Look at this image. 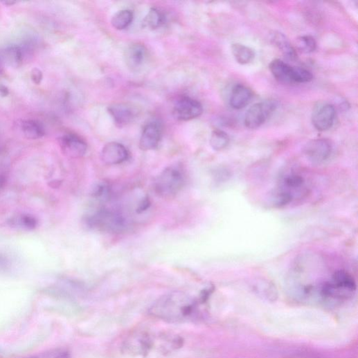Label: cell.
<instances>
[{
  "mask_svg": "<svg viewBox=\"0 0 358 358\" xmlns=\"http://www.w3.org/2000/svg\"><path fill=\"white\" fill-rule=\"evenodd\" d=\"M8 226L17 231H32L38 226V220L33 215L21 213L13 215L8 220Z\"/></svg>",
  "mask_w": 358,
  "mask_h": 358,
  "instance_id": "ac0fdd59",
  "label": "cell"
},
{
  "mask_svg": "<svg viewBox=\"0 0 358 358\" xmlns=\"http://www.w3.org/2000/svg\"><path fill=\"white\" fill-rule=\"evenodd\" d=\"M253 98L251 90L243 84L235 85L230 98L231 106L235 109H242L247 107Z\"/></svg>",
  "mask_w": 358,
  "mask_h": 358,
  "instance_id": "d6986e66",
  "label": "cell"
},
{
  "mask_svg": "<svg viewBox=\"0 0 358 358\" xmlns=\"http://www.w3.org/2000/svg\"><path fill=\"white\" fill-rule=\"evenodd\" d=\"M21 129L25 136L29 139H38L45 135L44 127L36 120H24Z\"/></svg>",
  "mask_w": 358,
  "mask_h": 358,
  "instance_id": "7402d4cb",
  "label": "cell"
},
{
  "mask_svg": "<svg viewBox=\"0 0 358 358\" xmlns=\"http://www.w3.org/2000/svg\"><path fill=\"white\" fill-rule=\"evenodd\" d=\"M31 80L37 85H39L43 79L42 71L37 68H35L31 71Z\"/></svg>",
  "mask_w": 358,
  "mask_h": 358,
  "instance_id": "f546056e",
  "label": "cell"
},
{
  "mask_svg": "<svg viewBox=\"0 0 358 358\" xmlns=\"http://www.w3.org/2000/svg\"><path fill=\"white\" fill-rule=\"evenodd\" d=\"M84 222L89 229L102 233L120 234L127 229V221L121 213L107 208L89 215Z\"/></svg>",
  "mask_w": 358,
  "mask_h": 358,
  "instance_id": "7a4b0ae2",
  "label": "cell"
},
{
  "mask_svg": "<svg viewBox=\"0 0 358 358\" xmlns=\"http://www.w3.org/2000/svg\"><path fill=\"white\" fill-rule=\"evenodd\" d=\"M124 55L126 65L132 71H137L145 64L148 51L144 44L133 43L127 47Z\"/></svg>",
  "mask_w": 358,
  "mask_h": 358,
  "instance_id": "5bb4252c",
  "label": "cell"
},
{
  "mask_svg": "<svg viewBox=\"0 0 358 358\" xmlns=\"http://www.w3.org/2000/svg\"><path fill=\"white\" fill-rule=\"evenodd\" d=\"M108 112L118 127H123L130 124L136 116L134 109L125 103H116L109 106Z\"/></svg>",
  "mask_w": 358,
  "mask_h": 358,
  "instance_id": "2e32d148",
  "label": "cell"
},
{
  "mask_svg": "<svg viewBox=\"0 0 358 358\" xmlns=\"http://www.w3.org/2000/svg\"><path fill=\"white\" fill-rule=\"evenodd\" d=\"M129 152L124 145L118 142H109L101 152V160L107 165H116L126 161Z\"/></svg>",
  "mask_w": 358,
  "mask_h": 358,
  "instance_id": "4fadbf2b",
  "label": "cell"
},
{
  "mask_svg": "<svg viewBox=\"0 0 358 358\" xmlns=\"http://www.w3.org/2000/svg\"><path fill=\"white\" fill-rule=\"evenodd\" d=\"M134 19V14L131 10H123L116 12L112 17L111 24L114 28L123 30L128 28Z\"/></svg>",
  "mask_w": 358,
  "mask_h": 358,
  "instance_id": "d4e9b609",
  "label": "cell"
},
{
  "mask_svg": "<svg viewBox=\"0 0 358 358\" xmlns=\"http://www.w3.org/2000/svg\"><path fill=\"white\" fill-rule=\"evenodd\" d=\"M8 94L9 90L5 86L0 85V95L6 97L8 96Z\"/></svg>",
  "mask_w": 358,
  "mask_h": 358,
  "instance_id": "4dcf8cb0",
  "label": "cell"
},
{
  "mask_svg": "<svg viewBox=\"0 0 358 358\" xmlns=\"http://www.w3.org/2000/svg\"><path fill=\"white\" fill-rule=\"evenodd\" d=\"M203 113L202 104L188 96H181L174 102L172 109L174 117L181 121H188L198 118Z\"/></svg>",
  "mask_w": 358,
  "mask_h": 358,
  "instance_id": "52a82bcc",
  "label": "cell"
},
{
  "mask_svg": "<svg viewBox=\"0 0 358 358\" xmlns=\"http://www.w3.org/2000/svg\"><path fill=\"white\" fill-rule=\"evenodd\" d=\"M336 110L332 104L318 102L314 107L312 121L314 127L319 131L330 129L334 124Z\"/></svg>",
  "mask_w": 358,
  "mask_h": 358,
  "instance_id": "30bf717a",
  "label": "cell"
},
{
  "mask_svg": "<svg viewBox=\"0 0 358 358\" xmlns=\"http://www.w3.org/2000/svg\"><path fill=\"white\" fill-rule=\"evenodd\" d=\"M156 344L155 338L147 332L139 331L129 335L123 342V350L129 355H145Z\"/></svg>",
  "mask_w": 358,
  "mask_h": 358,
  "instance_id": "8992f818",
  "label": "cell"
},
{
  "mask_svg": "<svg viewBox=\"0 0 358 358\" xmlns=\"http://www.w3.org/2000/svg\"><path fill=\"white\" fill-rule=\"evenodd\" d=\"M229 143L230 137L224 131L215 129L212 132L210 137V145L213 150L223 151L229 146Z\"/></svg>",
  "mask_w": 358,
  "mask_h": 358,
  "instance_id": "cb8c5ba5",
  "label": "cell"
},
{
  "mask_svg": "<svg viewBox=\"0 0 358 358\" xmlns=\"http://www.w3.org/2000/svg\"><path fill=\"white\" fill-rule=\"evenodd\" d=\"M59 145L62 153L71 159H80L87 152V142L80 136L67 133L59 138Z\"/></svg>",
  "mask_w": 358,
  "mask_h": 358,
  "instance_id": "9c48e42d",
  "label": "cell"
},
{
  "mask_svg": "<svg viewBox=\"0 0 358 358\" xmlns=\"http://www.w3.org/2000/svg\"><path fill=\"white\" fill-rule=\"evenodd\" d=\"M28 45L20 46L18 44L6 45L0 48V65L11 67H18L22 64Z\"/></svg>",
  "mask_w": 358,
  "mask_h": 358,
  "instance_id": "7c38bea8",
  "label": "cell"
},
{
  "mask_svg": "<svg viewBox=\"0 0 358 358\" xmlns=\"http://www.w3.org/2000/svg\"><path fill=\"white\" fill-rule=\"evenodd\" d=\"M6 184V178L3 175L0 174V189L3 188Z\"/></svg>",
  "mask_w": 358,
  "mask_h": 358,
  "instance_id": "1f68e13d",
  "label": "cell"
},
{
  "mask_svg": "<svg viewBox=\"0 0 358 358\" xmlns=\"http://www.w3.org/2000/svg\"><path fill=\"white\" fill-rule=\"evenodd\" d=\"M271 40L286 57L292 60L297 58L295 48L289 39L283 33L276 31L273 32L271 35Z\"/></svg>",
  "mask_w": 358,
  "mask_h": 358,
  "instance_id": "ffe728a7",
  "label": "cell"
},
{
  "mask_svg": "<svg viewBox=\"0 0 358 358\" xmlns=\"http://www.w3.org/2000/svg\"><path fill=\"white\" fill-rule=\"evenodd\" d=\"M231 50L235 59L240 64H248L256 57L253 49L242 44H233Z\"/></svg>",
  "mask_w": 358,
  "mask_h": 358,
  "instance_id": "44dd1931",
  "label": "cell"
},
{
  "mask_svg": "<svg viewBox=\"0 0 358 358\" xmlns=\"http://www.w3.org/2000/svg\"><path fill=\"white\" fill-rule=\"evenodd\" d=\"M4 4H6V6H12L15 4H16L17 3L16 2H11V1H6V2H4L3 3Z\"/></svg>",
  "mask_w": 358,
  "mask_h": 358,
  "instance_id": "d6a6232c",
  "label": "cell"
},
{
  "mask_svg": "<svg viewBox=\"0 0 358 358\" xmlns=\"http://www.w3.org/2000/svg\"><path fill=\"white\" fill-rule=\"evenodd\" d=\"M297 46L302 52L310 53L316 49L317 44L313 37L305 35L298 39Z\"/></svg>",
  "mask_w": 358,
  "mask_h": 358,
  "instance_id": "4316f807",
  "label": "cell"
},
{
  "mask_svg": "<svg viewBox=\"0 0 358 358\" xmlns=\"http://www.w3.org/2000/svg\"><path fill=\"white\" fill-rule=\"evenodd\" d=\"M357 286L354 278L346 270L334 271L330 280L325 282L321 289V294L325 298L347 300L352 298Z\"/></svg>",
  "mask_w": 358,
  "mask_h": 358,
  "instance_id": "3957f363",
  "label": "cell"
},
{
  "mask_svg": "<svg viewBox=\"0 0 358 358\" xmlns=\"http://www.w3.org/2000/svg\"><path fill=\"white\" fill-rule=\"evenodd\" d=\"M109 193V186L106 183L98 184L92 190V196L96 198L105 197Z\"/></svg>",
  "mask_w": 358,
  "mask_h": 358,
  "instance_id": "f1b7e54d",
  "label": "cell"
},
{
  "mask_svg": "<svg viewBox=\"0 0 358 358\" xmlns=\"http://www.w3.org/2000/svg\"><path fill=\"white\" fill-rule=\"evenodd\" d=\"M21 358H71V352L64 348H55Z\"/></svg>",
  "mask_w": 358,
  "mask_h": 358,
  "instance_id": "484cf974",
  "label": "cell"
},
{
  "mask_svg": "<svg viewBox=\"0 0 358 358\" xmlns=\"http://www.w3.org/2000/svg\"><path fill=\"white\" fill-rule=\"evenodd\" d=\"M278 107V102L271 99L253 105L245 115V126L250 129L260 127L274 113Z\"/></svg>",
  "mask_w": 358,
  "mask_h": 358,
  "instance_id": "5b68a950",
  "label": "cell"
},
{
  "mask_svg": "<svg viewBox=\"0 0 358 358\" xmlns=\"http://www.w3.org/2000/svg\"><path fill=\"white\" fill-rule=\"evenodd\" d=\"M273 77L283 84H294L295 66L283 62L280 59L272 60L269 66Z\"/></svg>",
  "mask_w": 358,
  "mask_h": 358,
  "instance_id": "9a60e30c",
  "label": "cell"
},
{
  "mask_svg": "<svg viewBox=\"0 0 358 358\" xmlns=\"http://www.w3.org/2000/svg\"><path fill=\"white\" fill-rule=\"evenodd\" d=\"M165 21V17L162 12L156 8H152L145 19L143 20V27L154 30L161 28Z\"/></svg>",
  "mask_w": 358,
  "mask_h": 358,
  "instance_id": "603a6c76",
  "label": "cell"
},
{
  "mask_svg": "<svg viewBox=\"0 0 358 358\" xmlns=\"http://www.w3.org/2000/svg\"><path fill=\"white\" fill-rule=\"evenodd\" d=\"M314 79L311 71L307 69L295 66V84H306L311 82Z\"/></svg>",
  "mask_w": 358,
  "mask_h": 358,
  "instance_id": "83f0119b",
  "label": "cell"
},
{
  "mask_svg": "<svg viewBox=\"0 0 358 358\" xmlns=\"http://www.w3.org/2000/svg\"><path fill=\"white\" fill-rule=\"evenodd\" d=\"M163 136L162 124L157 120L150 121L143 127L140 139L139 147L143 151L156 150Z\"/></svg>",
  "mask_w": 358,
  "mask_h": 358,
  "instance_id": "8fae6325",
  "label": "cell"
},
{
  "mask_svg": "<svg viewBox=\"0 0 358 358\" xmlns=\"http://www.w3.org/2000/svg\"><path fill=\"white\" fill-rule=\"evenodd\" d=\"M305 188V180L303 177L292 173L285 175L281 180L280 187L278 190L287 194L293 200L296 195L303 193Z\"/></svg>",
  "mask_w": 358,
  "mask_h": 358,
  "instance_id": "e0dca14e",
  "label": "cell"
},
{
  "mask_svg": "<svg viewBox=\"0 0 358 358\" xmlns=\"http://www.w3.org/2000/svg\"><path fill=\"white\" fill-rule=\"evenodd\" d=\"M186 183L184 170L178 165L165 168L154 182V190L163 198H171L177 195Z\"/></svg>",
  "mask_w": 358,
  "mask_h": 358,
  "instance_id": "277c9868",
  "label": "cell"
},
{
  "mask_svg": "<svg viewBox=\"0 0 358 358\" xmlns=\"http://www.w3.org/2000/svg\"><path fill=\"white\" fill-rule=\"evenodd\" d=\"M303 153L314 164H321L328 161L332 153L330 141L326 138H316L310 141L305 146Z\"/></svg>",
  "mask_w": 358,
  "mask_h": 358,
  "instance_id": "ba28073f",
  "label": "cell"
},
{
  "mask_svg": "<svg viewBox=\"0 0 358 358\" xmlns=\"http://www.w3.org/2000/svg\"><path fill=\"white\" fill-rule=\"evenodd\" d=\"M198 302L183 292H172L159 298L150 309L153 317L170 323H184L193 320Z\"/></svg>",
  "mask_w": 358,
  "mask_h": 358,
  "instance_id": "6da1fadb",
  "label": "cell"
}]
</instances>
